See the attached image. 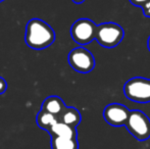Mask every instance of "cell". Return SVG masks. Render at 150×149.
<instances>
[{"mask_svg": "<svg viewBox=\"0 0 150 149\" xmlns=\"http://www.w3.org/2000/svg\"><path fill=\"white\" fill-rule=\"evenodd\" d=\"M55 37L52 27L40 18H32L27 24L25 41L32 49H46L54 43Z\"/></svg>", "mask_w": 150, "mask_h": 149, "instance_id": "6da1fadb", "label": "cell"}, {"mask_svg": "<svg viewBox=\"0 0 150 149\" xmlns=\"http://www.w3.org/2000/svg\"><path fill=\"white\" fill-rule=\"evenodd\" d=\"M124 94L129 100L139 103L150 102V79L135 77L126 82Z\"/></svg>", "mask_w": 150, "mask_h": 149, "instance_id": "7a4b0ae2", "label": "cell"}, {"mask_svg": "<svg viewBox=\"0 0 150 149\" xmlns=\"http://www.w3.org/2000/svg\"><path fill=\"white\" fill-rule=\"evenodd\" d=\"M124 29L115 23H103L97 26L96 40L105 48H113L117 46L124 39Z\"/></svg>", "mask_w": 150, "mask_h": 149, "instance_id": "3957f363", "label": "cell"}, {"mask_svg": "<svg viewBox=\"0 0 150 149\" xmlns=\"http://www.w3.org/2000/svg\"><path fill=\"white\" fill-rule=\"evenodd\" d=\"M67 60L71 68L80 74H88L95 68V58L93 54L82 46L74 48L69 53Z\"/></svg>", "mask_w": 150, "mask_h": 149, "instance_id": "277c9868", "label": "cell"}, {"mask_svg": "<svg viewBox=\"0 0 150 149\" xmlns=\"http://www.w3.org/2000/svg\"><path fill=\"white\" fill-rule=\"evenodd\" d=\"M131 135L140 141L147 140L150 137V119L141 110H132L126 124Z\"/></svg>", "mask_w": 150, "mask_h": 149, "instance_id": "5b68a950", "label": "cell"}, {"mask_svg": "<svg viewBox=\"0 0 150 149\" xmlns=\"http://www.w3.org/2000/svg\"><path fill=\"white\" fill-rule=\"evenodd\" d=\"M97 25L89 18H80L73 24L71 36L76 43L87 45L96 38Z\"/></svg>", "mask_w": 150, "mask_h": 149, "instance_id": "8992f818", "label": "cell"}, {"mask_svg": "<svg viewBox=\"0 0 150 149\" xmlns=\"http://www.w3.org/2000/svg\"><path fill=\"white\" fill-rule=\"evenodd\" d=\"M130 110L120 103H110L103 110V117L107 124L113 127L126 126L130 117Z\"/></svg>", "mask_w": 150, "mask_h": 149, "instance_id": "52a82bcc", "label": "cell"}, {"mask_svg": "<svg viewBox=\"0 0 150 149\" xmlns=\"http://www.w3.org/2000/svg\"><path fill=\"white\" fill-rule=\"evenodd\" d=\"M65 108H67V105L63 102V100L56 95H52L47 97L42 102L41 106V110L47 112L57 117H60V114L64 112Z\"/></svg>", "mask_w": 150, "mask_h": 149, "instance_id": "ba28073f", "label": "cell"}, {"mask_svg": "<svg viewBox=\"0 0 150 149\" xmlns=\"http://www.w3.org/2000/svg\"><path fill=\"white\" fill-rule=\"evenodd\" d=\"M50 136H57V137L71 138V139H77V130L71 126L67 125L64 123L58 121L54 126H52L51 129L48 131Z\"/></svg>", "mask_w": 150, "mask_h": 149, "instance_id": "9c48e42d", "label": "cell"}, {"mask_svg": "<svg viewBox=\"0 0 150 149\" xmlns=\"http://www.w3.org/2000/svg\"><path fill=\"white\" fill-rule=\"evenodd\" d=\"M81 113H80L79 110L75 107H69V106H67L64 112L61 113L60 117H58L59 121L67 124V125L71 126L73 128L77 127L81 123Z\"/></svg>", "mask_w": 150, "mask_h": 149, "instance_id": "30bf717a", "label": "cell"}, {"mask_svg": "<svg viewBox=\"0 0 150 149\" xmlns=\"http://www.w3.org/2000/svg\"><path fill=\"white\" fill-rule=\"evenodd\" d=\"M58 121H58L57 117L47 112H44V110H40L36 117V123H37L38 127L47 132L51 129L52 126H54Z\"/></svg>", "mask_w": 150, "mask_h": 149, "instance_id": "8fae6325", "label": "cell"}, {"mask_svg": "<svg viewBox=\"0 0 150 149\" xmlns=\"http://www.w3.org/2000/svg\"><path fill=\"white\" fill-rule=\"evenodd\" d=\"M51 148L52 149H78L79 148V144H78L77 139L52 136Z\"/></svg>", "mask_w": 150, "mask_h": 149, "instance_id": "7c38bea8", "label": "cell"}, {"mask_svg": "<svg viewBox=\"0 0 150 149\" xmlns=\"http://www.w3.org/2000/svg\"><path fill=\"white\" fill-rule=\"evenodd\" d=\"M142 9H143V13H144L145 16L147 18H150V0L144 3L142 5Z\"/></svg>", "mask_w": 150, "mask_h": 149, "instance_id": "4fadbf2b", "label": "cell"}, {"mask_svg": "<svg viewBox=\"0 0 150 149\" xmlns=\"http://www.w3.org/2000/svg\"><path fill=\"white\" fill-rule=\"evenodd\" d=\"M6 90H7V82L2 77H0V94H3Z\"/></svg>", "mask_w": 150, "mask_h": 149, "instance_id": "5bb4252c", "label": "cell"}, {"mask_svg": "<svg viewBox=\"0 0 150 149\" xmlns=\"http://www.w3.org/2000/svg\"><path fill=\"white\" fill-rule=\"evenodd\" d=\"M147 1H148V0H130V2L132 4H134V5H136V6H140V7H142L143 4L146 3Z\"/></svg>", "mask_w": 150, "mask_h": 149, "instance_id": "9a60e30c", "label": "cell"}, {"mask_svg": "<svg viewBox=\"0 0 150 149\" xmlns=\"http://www.w3.org/2000/svg\"><path fill=\"white\" fill-rule=\"evenodd\" d=\"M71 1H73L74 3H76V4H81V3H83L85 0H71Z\"/></svg>", "mask_w": 150, "mask_h": 149, "instance_id": "2e32d148", "label": "cell"}, {"mask_svg": "<svg viewBox=\"0 0 150 149\" xmlns=\"http://www.w3.org/2000/svg\"><path fill=\"white\" fill-rule=\"evenodd\" d=\"M147 47H148V50L150 51V36L148 38V41H147Z\"/></svg>", "mask_w": 150, "mask_h": 149, "instance_id": "e0dca14e", "label": "cell"}, {"mask_svg": "<svg viewBox=\"0 0 150 149\" xmlns=\"http://www.w3.org/2000/svg\"><path fill=\"white\" fill-rule=\"evenodd\" d=\"M2 1H4V0H0V3H1V2H2Z\"/></svg>", "mask_w": 150, "mask_h": 149, "instance_id": "ac0fdd59", "label": "cell"}]
</instances>
